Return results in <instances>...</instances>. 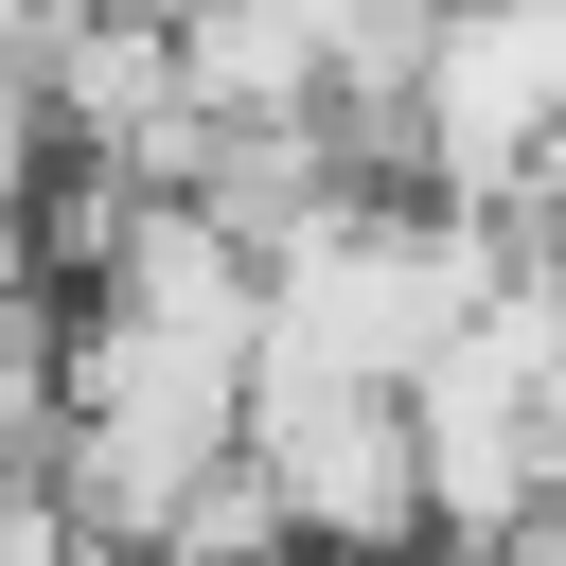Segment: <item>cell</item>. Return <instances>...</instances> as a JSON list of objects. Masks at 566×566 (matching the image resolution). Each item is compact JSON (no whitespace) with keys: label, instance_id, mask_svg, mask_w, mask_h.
Returning a JSON list of instances; mask_svg holds the SVG:
<instances>
[{"label":"cell","instance_id":"cell-1","mask_svg":"<svg viewBox=\"0 0 566 566\" xmlns=\"http://www.w3.org/2000/svg\"><path fill=\"white\" fill-rule=\"evenodd\" d=\"M566 177V0H424L407 53V195L513 212Z\"/></svg>","mask_w":566,"mask_h":566},{"label":"cell","instance_id":"cell-2","mask_svg":"<svg viewBox=\"0 0 566 566\" xmlns=\"http://www.w3.org/2000/svg\"><path fill=\"white\" fill-rule=\"evenodd\" d=\"M248 460L283 478V513H301L318 566H389V548H424V407H407L389 371L248 354Z\"/></svg>","mask_w":566,"mask_h":566},{"label":"cell","instance_id":"cell-3","mask_svg":"<svg viewBox=\"0 0 566 566\" xmlns=\"http://www.w3.org/2000/svg\"><path fill=\"white\" fill-rule=\"evenodd\" d=\"M0 566H106V548H88V513L53 478H0Z\"/></svg>","mask_w":566,"mask_h":566},{"label":"cell","instance_id":"cell-4","mask_svg":"<svg viewBox=\"0 0 566 566\" xmlns=\"http://www.w3.org/2000/svg\"><path fill=\"white\" fill-rule=\"evenodd\" d=\"M248 566H318V548H248Z\"/></svg>","mask_w":566,"mask_h":566}]
</instances>
